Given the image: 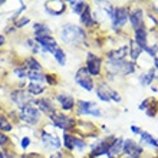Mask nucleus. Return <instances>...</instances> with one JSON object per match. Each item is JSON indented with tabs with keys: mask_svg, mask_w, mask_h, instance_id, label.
Segmentation results:
<instances>
[{
	"mask_svg": "<svg viewBox=\"0 0 158 158\" xmlns=\"http://www.w3.org/2000/svg\"><path fill=\"white\" fill-rule=\"evenodd\" d=\"M60 39L68 45H76V43H81V42L85 40L86 35L82 30V27H79V26L65 25L63 29L60 30Z\"/></svg>",
	"mask_w": 158,
	"mask_h": 158,
	"instance_id": "f257e3e1",
	"label": "nucleus"
},
{
	"mask_svg": "<svg viewBox=\"0 0 158 158\" xmlns=\"http://www.w3.org/2000/svg\"><path fill=\"white\" fill-rule=\"evenodd\" d=\"M19 117L26 124L36 125L40 119V111L33 104H26L19 106Z\"/></svg>",
	"mask_w": 158,
	"mask_h": 158,
	"instance_id": "f03ea898",
	"label": "nucleus"
},
{
	"mask_svg": "<svg viewBox=\"0 0 158 158\" xmlns=\"http://www.w3.org/2000/svg\"><path fill=\"white\" fill-rule=\"evenodd\" d=\"M49 118H50V121H52V124H53L56 128L62 129V131H69V129H72L76 124L73 118L68 117L65 114L58 112V111H55L53 114H50Z\"/></svg>",
	"mask_w": 158,
	"mask_h": 158,
	"instance_id": "7ed1b4c3",
	"label": "nucleus"
},
{
	"mask_svg": "<svg viewBox=\"0 0 158 158\" xmlns=\"http://www.w3.org/2000/svg\"><path fill=\"white\" fill-rule=\"evenodd\" d=\"M128 19H129L128 7H125V6H117V7H114L111 20H112V27L115 30L122 29V27L127 25Z\"/></svg>",
	"mask_w": 158,
	"mask_h": 158,
	"instance_id": "20e7f679",
	"label": "nucleus"
},
{
	"mask_svg": "<svg viewBox=\"0 0 158 158\" xmlns=\"http://www.w3.org/2000/svg\"><path fill=\"white\" fill-rule=\"evenodd\" d=\"M75 81L79 86L83 88L88 92L94 91V88H95V83L92 81V76H89V73H88L86 68H79L75 75Z\"/></svg>",
	"mask_w": 158,
	"mask_h": 158,
	"instance_id": "39448f33",
	"label": "nucleus"
},
{
	"mask_svg": "<svg viewBox=\"0 0 158 158\" xmlns=\"http://www.w3.org/2000/svg\"><path fill=\"white\" fill-rule=\"evenodd\" d=\"M101 66H102V59L99 56L94 55L92 52L88 53L86 58V71L89 76H99L101 75Z\"/></svg>",
	"mask_w": 158,
	"mask_h": 158,
	"instance_id": "423d86ee",
	"label": "nucleus"
},
{
	"mask_svg": "<svg viewBox=\"0 0 158 158\" xmlns=\"http://www.w3.org/2000/svg\"><path fill=\"white\" fill-rule=\"evenodd\" d=\"M78 114L79 115H92V117H101L99 106L94 102H88V101H79L78 102Z\"/></svg>",
	"mask_w": 158,
	"mask_h": 158,
	"instance_id": "0eeeda50",
	"label": "nucleus"
},
{
	"mask_svg": "<svg viewBox=\"0 0 158 158\" xmlns=\"http://www.w3.org/2000/svg\"><path fill=\"white\" fill-rule=\"evenodd\" d=\"M122 152L125 154V157L129 158H139L142 154V147L135 142L134 139H124V148Z\"/></svg>",
	"mask_w": 158,
	"mask_h": 158,
	"instance_id": "6e6552de",
	"label": "nucleus"
},
{
	"mask_svg": "<svg viewBox=\"0 0 158 158\" xmlns=\"http://www.w3.org/2000/svg\"><path fill=\"white\" fill-rule=\"evenodd\" d=\"M63 141H65V147L71 151L72 150L82 151L83 148L86 147V144H85V141H83L82 138L75 137V135H69V134H65V135H63Z\"/></svg>",
	"mask_w": 158,
	"mask_h": 158,
	"instance_id": "1a4fd4ad",
	"label": "nucleus"
},
{
	"mask_svg": "<svg viewBox=\"0 0 158 158\" xmlns=\"http://www.w3.org/2000/svg\"><path fill=\"white\" fill-rule=\"evenodd\" d=\"M42 142H43V145L46 148H49V150H59L60 145H62V141L59 139L58 135H55V134H49L43 131L42 132Z\"/></svg>",
	"mask_w": 158,
	"mask_h": 158,
	"instance_id": "9d476101",
	"label": "nucleus"
},
{
	"mask_svg": "<svg viewBox=\"0 0 158 158\" xmlns=\"http://www.w3.org/2000/svg\"><path fill=\"white\" fill-rule=\"evenodd\" d=\"M35 42L39 46H42V49L49 53H55V50L58 49V42L55 40L52 36H46V38H35Z\"/></svg>",
	"mask_w": 158,
	"mask_h": 158,
	"instance_id": "9b49d317",
	"label": "nucleus"
},
{
	"mask_svg": "<svg viewBox=\"0 0 158 158\" xmlns=\"http://www.w3.org/2000/svg\"><path fill=\"white\" fill-rule=\"evenodd\" d=\"M134 42L141 48L142 52L147 49V46H148V30L145 29L144 25L135 30V39H134Z\"/></svg>",
	"mask_w": 158,
	"mask_h": 158,
	"instance_id": "f8f14e48",
	"label": "nucleus"
},
{
	"mask_svg": "<svg viewBox=\"0 0 158 158\" xmlns=\"http://www.w3.org/2000/svg\"><path fill=\"white\" fill-rule=\"evenodd\" d=\"M12 99L15 104H17L19 106L22 105H26V104H30L32 102V96H29V94H26L23 89H17V91H13L12 92Z\"/></svg>",
	"mask_w": 158,
	"mask_h": 158,
	"instance_id": "ddd939ff",
	"label": "nucleus"
},
{
	"mask_svg": "<svg viewBox=\"0 0 158 158\" xmlns=\"http://www.w3.org/2000/svg\"><path fill=\"white\" fill-rule=\"evenodd\" d=\"M109 144L111 142L108 141H99L96 142L95 145H92V151H91V158H96V157H101V155H108V148H109Z\"/></svg>",
	"mask_w": 158,
	"mask_h": 158,
	"instance_id": "4468645a",
	"label": "nucleus"
},
{
	"mask_svg": "<svg viewBox=\"0 0 158 158\" xmlns=\"http://www.w3.org/2000/svg\"><path fill=\"white\" fill-rule=\"evenodd\" d=\"M30 104H33L35 106H38L39 111L48 114V115H50V114H53L55 111H56L53 104H52L49 99H46V98H43V99H33Z\"/></svg>",
	"mask_w": 158,
	"mask_h": 158,
	"instance_id": "2eb2a0df",
	"label": "nucleus"
},
{
	"mask_svg": "<svg viewBox=\"0 0 158 158\" xmlns=\"http://www.w3.org/2000/svg\"><path fill=\"white\" fill-rule=\"evenodd\" d=\"M142 19H144V12L141 7H135L129 13V22H131V26L134 27V30H137L138 27L142 26Z\"/></svg>",
	"mask_w": 158,
	"mask_h": 158,
	"instance_id": "dca6fc26",
	"label": "nucleus"
},
{
	"mask_svg": "<svg viewBox=\"0 0 158 158\" xmlns=\"http://www.w3.org/2000/svg\"><path fill=\"white\" fill-rule=\"evenodd\" d=\"M56 99L59 101L60 108H62L63 111H72L73 106H75V99H73V96L68 95V94H58V95H56Z\"/></svg>",
	"mask_w": 158,
	"mask_h": 158,
	"instance_id": "f3484780",
	"label": "nucleus"
},
{
	"mask_svg": "<svg viewBox=\"0 0 158 158\" xmlns=\"http://www.w3.org/2000/svg\"><path fill=\"white\" fill-rule=\"evenodd\" d=\"M122 148H124V139L122 138H114V141L109 144L108 155L111 158L118 157V155L122 154Z\"/></svg>",
	"mask_w": 158,
	"mask_h": 158,
	"instance_id": "a211bd4d",
	"label": "nucleus"
},
{
	"mask_svg": "<svg viewBox=\"0 0 158 158\" xmlns=\"http://www.w3.org/2000/svg\"><path fill=\"white\" fill-rule=\"evenodd\" d=\"M128 52H129L128 45L121 46V48H118V49L109 50L108 52V59L109 60H121V59H125V56L128 55Z\"/></svg>",
	"mask_w": 158,
	"mask_h": 158,
	"instance_id": "6ab92c4d",
	"label": "nucleus"
},
{
	"mask_svg": "<svg viewBox=\"0 0 158 158\" xmlns=\"http://www.w3.org/2000/svg\"><path fill=\"white\" fill-rule=\"evenodd\" d=\"M109 91H111V88L104 82L95 85L96 95H98V98H99L101 101H104V102H111V99H109Z\"/></svg>",
	"mask_w": 158,
	"mask_h": 158,
	"instance_id": "aec40b11",
	"label": "nucleus"
},
{
	"mask_svg": "<svg viewBox=\"0 0 158 158\" xmlns=\"http://www.w3.org/2000/svg\"><path fill=\"white\" fill-rule=\"evenodd\" d=\"M81 23H82L85 27H92L94 26V17L91 16V7L88 4L85 10L81 13Z\"/></svg>",
	"mask_w": 158,
	"mask_h": 158,
	"instance_id": "412c9836",
	"label": "nucleus"
},
{
	"mask_svg": "<svg viewBox=\"0 0 158 158\" xmlns=\"http://www.w3.org/2000/svg\"><path fill=\"white\" fill-rule=\"evenodd\" d=\"M35 35L36 38H46V36H50V29L43 23H35L33 26Z\"/></svg>",
	"mask_w": 158,
	"mask_h": 158,
	"instance_id": "4be33fe9",
	"label": "nucleus"
},
{
	"mask_svg": "<svg viewBox=\"0 0 158 158\" xmlns=\"http://www.w3.org/2000/svg\"><path fill=\"white\" fill-rule=\"evenodd\" d=\"M154 79H155V68H152V69H150L147 73L139 75V83H141L142 86H148V85H151V82H152Z\"/></svg>",
	"mask_w": 158,
	"mask_h": 158,
	"instance_id": "5701e85b",
	"label": "nucleus"
},
{
	"mask_svg": "<svg viewBox=\"0 0 158 158\" xmlns=\"http://www.w3.org/2000/svg\"><path fill=\"white\" fill-rule=\"evenodd\" d=\"M46 89L45 85H42V83H35V82H30L29 85H27V92H29L30 95H40V94H43Z\"/></svg>",
	"mask_w": 158,
	"mask_h": 158,
	"instance_id": "b1692460",
	"label": "nucleus"
},
{
	"mask_svg": "<svg viewBox=\"0 0 158 158\" xmlns=\"http://www.w3.org/2000/svg\"><path fill=\"white\" fill-rule=\"evenodd\" d=\"M128 48H129V52H128V53L131 55V59H132V60H137V59L139 58V55L142 53V49L134 40H129Z\"/></svg>",
	"mask_w": 158,
	"mask_h": 158,
	"instance_id": "393cba45",
	"label": "nucleus"
},
{
	"mask_svg": "<svg viewBox=\"0 0 158 158\" xmlns=\"http://www.w3.org/2000/svg\"><path fill=\"white\" fill-rule=\"evenodd\" d=\"M139 138H141V142L142 144H147V145H151V147H155V148H158V141L155 139L151 134L148 132H144L142 131L141 135H139Z\"/></svg>",
	"mask_w": 158,
	"mask_h": 158,
	"instance_id": "a878e982",
	"label": "nucleus"
},
{
	"mask_svg": "<svg viewBox=\"0 0 158 158\" xmlns=\"http://www.w3.org/2000/svg\"><path fill=\"white\" fill-rule=\"evenodd\" d=\"M27 78L35 83H42L43 81H45V75L39 71H29L27 72Z\"/></svg>",
	"mask_w": 158,
	"mask_h": 158,
	"instance_id": "bb28decb",
	"label": "nucleus"
},
{
	"mask_svg": "<svg viewBox=\"0 0 158 158\" xmlns=\"http://www.w3.org/2000/svg\"><path fill=\"white\" fill-rule=\"evenodd\" d=\"M55 59H56V62L59 63V65H65L66 63V55H65V52H63V49H60V48H58V49L55 50V53H53Z\"/></svg>",
	"mask_w": 158,
	"mask_h": 158,
	"instance_id": "cd10ccee",
	"label": "nucleus"
},
{
	"mask_svg": "<svg viewBox=\"0 0 158 158\" xmlns=\"http://www.w3.org/2000/svg\"><path fill=\"white\" fill-rule=\"evenodd\" d=\"M69 4L73 7V12L78 13L79 16H81V13H82L83 10H85V7L88 6L86 2H69Z\"/></svg>",
	"mask_w": 158,
	"mask_h": 158,
	"instance_id": "c85d7f7f",
	"label": "nucleus"
},
{
	"mask_svg": "<svg viewBox=\"0 0 158 158\" xmlns=\"http://www.w3.org/2000/svg\"><path fill=\"white\" fill-rule=\"evenodd\" d=\"M26 66L29 68L30 71H39V72H42L40 63H39L35 58H29V59H27V60H26Z\"/></svg>",
	"mask_w": 158,
	"mask_h": 158,
	"instance_id": "c756f323",
	"label": "nucleus"
},
{
	"mask_svg": "<svg viewBox=\"0 0 158 158\" xmlns=\"http://www.w3.org/2000/svg\"><path fill=\"white\" fill-rule=\"evenodd\" d=\"M150 104L151 105L145 109V112H147V115H148V117H155V115H157V111H158V105L155 104L154 101H151Z\"/></svg>",
	"mask_w": 158,
	"mask_h": 158,
	"instance_id": "7c9ffc66",
	"label": "nucleus"
},
{
	"mask_svg": "<svg viewBox=\"0 0 158 158\" xmlns=\"http://www.w3.org/2000/svg\"><path fill=\"white\" fill-rule=\"evenodd\" d=\"M0 129L4 131V132H7V131H12V125L9 124V121L6 118H0Z\"/></svg>",
	"mask_w": 158,
	"mask_h": 158,
	"instance_id": "2f4dec72",
	"label": "nucleus"
},
{
	"mask_svg": "<svg viewBox=\"0 0 158 158\" xmlns=\"http://www.w3.org/2000/svg\"><path fill=\"white\" fill-rule=\"evenodd\" d=\"M147 53L152 56V58H157V52H158V46L157 45H152V46H147V49L144 50Z\"/></svg>",
	"mask_w": 158,
	"mask_h": 158,
	"instance_id": "473e14b6",
	"label": "nucleus"
},
{
	"mask_svg": "<svg viewBox=\"0 0 158 158\" xmlns=\"http://www.w3.org/2000/svg\"><path fill=\"white\" fill-rule=\"evenodd\" d=\"M109 99L114 101V102H121V99H122V98H121V95L118 94L117 91H115V89H112V88H111V91H109Z\"/></svg>",
	"mask_w": 158,
	"mask_h": 158,
	"instance_id": "72a5a7b5",
	"label": "nucleus"
},
{
	"mask_svg": "<svg viewBox=\"0 0 158 158\" xmlns=\"http://www.w3.org/2000/svg\"><path fill=\"white\" fill-rule=\"evenodd\" d=\"M15 73H16L19 78H27V71L25 68H16L15 69Z\"/></svg>",
	"mask_w": 158,
	"mask_h": 158,
	"instance_id": "f704fd0d",
	"label": "nucleus"
},
{
	"mask_svg": "<svg viewBox=\"0 0 158 158\" xmlns=\"http://www.w3.org/2000/svg\"><path fill=\"white\" fill-rule=\"evenodd\" d=\"M29 22H30L29 17H25V16H23V17H20V19L16 22V25H15V26H16V27H23V26L27 25Z\"/></svg>",
	"mask_w": 158,
	"mask_h": 158,
	"instance_id": "c9c22d12",
	"label": "nucleus"
},
{
	"mask_svg": "<svg viewBox=\"0 0 158 158\" xmlns=\"http://www.w3.org/2000/svg\"><path fill=\"white\" fill-rule=\"evenodd\" d=\"M27 45H29L30 48H32V52H33V53H38L39 50H40L39 45H38V43H36L35 40H27Z\"/></svg>",
	"mask_w": 158,
	"mask_h": 158,
	"instance_id": "e433bc0d",
	"label": "nucleus"
},
{
	"mask_svg": "<svg viewBox=\"0 0 158 158\" xmlns=\"http://www.w3.org/2000/svg\"><path fill=\"white\" fill-rule=\"evenodd\" d=\"M9 141H10V139H9L7 135L0 131V145H6V144H9Z\"/></svg>",
	"mask_w": 158,
	"mask_h": 158,
	"instance_id": "4c0bfd02",
	"label": "nucleus"
},
{
	"mask_svg": "<svg viewBox=\"0 0 158 158\" xmlns=\"http://www.w3.org/2000/svg\"><path fill=\"white\" fill-rule=\"evenodd\" d=\"M29 144H30V138L29 137H25L23 138V139H22V148H23V150H26V148H27V147H29Z\"/></svg>",
	"mask_w": 158,
	"mask_h": 158,
	"instance_id": "58836bf2",
	"label": "nucleus"
},
{
	"mask_svg": "<svg viewBox=\"0 0 158 158\" xmlns=\"http://www.w3.org/2000/svg\"><path fill=\"white\" fill-rule=\"evenodd\" d=\"M45 81H48V83H50V85H56V78L53 75H46Z\"/></svg>",
	"mask_w": 158,
	"mask_h": 158,
	"instance_id": "ea45409f",
	"label": "nucleus"
},
{
	"mask_svg": "<svg viewBox=\"0 0 158 158\" xmlns=\"http://www.w3.org/2000/svg\"><path fill=\"white\" fill-rule=\"evenodd\" d=\"M150 102H151V99H145V101H142L141 104H139V109H141V111H145V109L148 108V105H150Z\"/></svg>",
	"mask_w": 158,
	"mask_h": 158,
	"instance_id": "a19ab883",
	"label": "nucleus"
},
{
	"mask_svg": "<svg viewBox=\"0 0 158 158\" xmlns=\"http://www.w3.org/2000/svg\"><path fill=\"white\" fill-rule=\"evenodd\" d=\"M131 131H132L134 134H137V135H141V132H142V129L135 127V125H131Z\"/></svg>",
	"mask_w": 158,
	"mask_h": 158,
	"instance_id": "79ce46f5",
	"label": "nucleus"
},
{
	"mask_svg": "<svg viewBox=\"0 0 158 158\" xmlns=\"http://www.w3.org/2000/svg\"><path fill=\"white\" fill-rule=\"evenodd\" d=\"M49 158H63V155L60 152H56V154H52Z\"/></svg>",
	"mask_w": 158,
	"mask_h": 158,
	"instance_id": "37998d69",
	"label": "nucleus"
},
{
	"mask_svg": "<svg viewBox=\"0 0 158 158\" xmlns=\"http://www.w3.org/2000/svg\"><path fill=\"white\" fill-rule=\"evenodd\" d=\"M22 158H36V155L35 154H23V157Z\"/></svg>",
	"mask_w": 158,
	"mask_h": 158,
	"instance_id": "c03bdc74",
	"label": "nucleus"
},
{
	"mask_svg": "<svg viewBox=\"0 0 158 158\" xmlns=\"http://www.w3.org/2000/svg\"><path fill=\"white\" fill-rule=\"evenodd\" d=\"M4 43V36H2V35H0V46L3 45Z\"/></svg>",
	"mask_w": 158,
	"mask_h": 158,
	"instance_id": "a18cd8bd",
	"label": "nucleus"
},
{
	"mask_svg": "<svg viewBox=\"0 0 158 158\" xmlns=\"http://www.w3.org/2000/svg\"><path fill=\"white\" fill-rule=\"evenodd\" d=\"M155 68L158 69V58H155Z\"/></svg>",
	"mask_w": 158,
	"mask_h": 158,
	"instance_id": "49530a36",
	"label": "nucleus"
},
{
	"mask_svg": "<svg viewBox=\"0 0 158 158\" xmlns=\"http://www.w3.org/2000/svg\"><path fill=\"white\" fill-rule=\"evenodd\" d=\"M6 158H16V157H13L12 154H7V155H6Z\"/></svg>",
	"mask_w": 158,
	"mask_h": 158,
	"instance_id": "de8ad7c7",
	"label": "nucleus"
},
{
	"mask_svg": "<svg viewBox=\"0 0 158 158\" xmlns=\"http://www.w3.org/2000/svg\"><path fill=\"white\" fill-rule=\"evenodd\" d=\"M0 158H6V157H4V154L2 152V151H0Z\"/></svg>",
	"mask_w": 158,
	"mask_h": 158,
	"instance_id": "09e8293b",
	"label": "nucleus"
},
{
	"mask_svg": "<svg viewBox=\"0 0 158 158\" xmlns=\"http://www.w3.org/2000/svg\"><path fill=\"white\" fill-rule=\"evenodd\" d=\"M4 3V2H0V6H2V4H3Z\"/></svg>",
	"mask_w": 158,
	"mask_h": 158,
	"instance_id": "8fccbe9b",
	"label": "nucleus"
},
{
	"mask_svg": "<svg viewBox=\"0 0 158 158\" xmlns=\"http://www.w3.org/2000/svg\"><path fill=\"white\" fill-rule=\"evenodd\" d=\"M0 111H2V106H0Z\"/></svg>",
	"mask_w": 158,
	"mask_h": 158,
	"instance_id": "3c124183",
	"label": "nucleus"
},
{
	"mask_svg": "<svg viewBox=\"0 0 158 158\" xmlns=\"http://www.w3.org/2000/svg\"><path fill=\"white\" fill-rule=\"evenodd\" d=\"M125 158H129V157H125Z\"/></svg>",
	"mask_w": 158,
	"mask_h": 158,
	"instance_id": "603ef678",
	"label": "nucleus"
},
{
	"mask_svg": "<svg viewBox=\"0 0 158 158\" xmlns=\"http://www.w3.org/2000/svg\"><path fill=\"white\" fill-rule=\"evenodd\" d=\"M0 118H2V117H0Z\"/></svg>",
	"mask_w": 158,
	"mask_h": 158,
	"instance_id": "864d4df0",
	"label": "nucleus"
}]
</instances>
